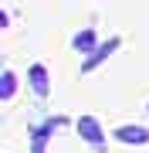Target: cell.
Returning a JSON list of instances; mask_svg holds the SVG:
<instances>
[{
	"label": "cell",
	"mask_w": 149,
	"mask_h": 153,
	"mask_svg": "<svg viewBox=\"0 0 149 153\" xmlns=\"http://www.w3.org/2000/svg\"><path fill=\"white\" fill-rule=\"evenodd\" d=\"M78 133H81V136L92 143V146H102V140H105L98 119H92V116H81V119H78Z\"/></svg>",
	"instance_id": "6da1fadb"
},
{
	"label": "cell",
	"mask_w": 149,
	"mask_h": 153,
	"mask_svg": "<svg viewBox=\"0 0 149 153\" xmlns=\"http://www.w3.org/2000/svg\"><path fill=\"white\" fill-rule=\"evenodd\" d=\"M115 140H122V143H149V129H142V126H119Z\"/></svg>",
	"instance_id": "7a4b0ae2"
},
{
	"label": "cell",
	"mask_w": 149,
	"mask_h": 153,
	"mask_svg": "<svg viewBox=\"0 0 149 153\" xmlns=\"http://www.w3.org/2000/svg\"><path fill=\"white\" fill-rule=\"evenodd\" d=\"M31 85H34L37 95H48V92H51V85H48V68H44V65H31Z\"/></svg>",
	"instance_id": "3957f363"
},
{
	"label": "cell",
	"mask_w": 149,
	"mask_h": 153,
	"mask_svg": "<svg viewBox=\"0 0 149 153\" xmlns=\"http://www.w3.org/2000/svg\"><path fill=\"white\" fill-rule=\"evenodd\" d=\"M119 44H122L119 38H112L109 44H102V48H95V55H92L88 61H85V71H88V68H95V65H98V61H102L105 55H112V51H115V48H119Z\"/></svg>",
	"instance_id": "277c9868"
},
{
	"label": "cell",
	"mask_w": 149,
	"mask_h": 153,
	"mask_svg": "<svg viewBox=\"0 0 149 153\" xmlns=\"http://www.w3.org/2000/svg\"><path fill=\"white\" fill-rule=\"evenodd\" d=\"M71 44L81 51V55H85V51H95V31H78Z\"/></svg>",
	"instance_id": "5b68a950"
},
{
	"label": "cell",
	"mask_w": 149,
	"mask_h": 153,
	"mask_svg": "<svg viewBox=\"0 0 149 153\" xmlns=\"http://www.w3.org/2000/svg\"><path fill=\"white\" fill-rule=\"evenodd\" d=\"M14 88H17V75L7 68V71H4V85H0V99L10 102V99H14Z\"/></svg>",
	"instance_id": "8992f818"
},
{
	"label": "cell",
	"mask_w": 149,
	"mask_h": 153,
	"mask_svg": "<svg viewBox=\"0 0 149 153\" xmlns=\"http://www.w3.org/2000/svg\"><path fill=\"white\" fill-rule=\"evenodd\" d=\"M51 126H54V123H51ZM51 126H48V129H51ZM48 129H37V133H34V153H44V140H48Z\"/></svg>",
	"instance_id": "52a82bcc"
}]
</instances>
